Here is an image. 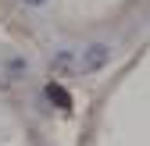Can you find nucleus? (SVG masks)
<instances>
[{"label": "nucleus", "mask_w": 150, "mask_h": 146, "mask_svg": "<svg viewBox=\"0 0 150 146\" xmlns=\"http://www.w3.org/2000/svg\"><path fill=\"white\" fill-rule=\"evenodd\" d=\"M25 4H47V0H25Z\"/></svg>", "instance_id": "obj_3"}, {"label": "nucleus", "mask_w": 150, "mask_h": 146, "mask_svg": "<svg viewBox=\"0 0 150 146\" xmlns=\"http://www.w3.org/2000/svg\"><path fill=\"white\" fill-rule=\"evenodd\" d=\"M47 100H50V103H57L61 111H71V93H68L64 86H57V82H50V86H47Z\"/></svg>", "instance_id": "obj_2"}, {"label": "nucleus", "mask_w": 150, "mask_h": 146, "mask_svg": "<svg viewBox=\"0 0 150 146\" xmlns=\"http://www.w3.org/2000/svg\"><path fill=\"white\" fill-rule=\"evenodd\" d=\"M107 61H111V46H107V43H93V46L82 50V57H79V71H82V75H93V71H100Z\"/></svg>", "instance_id": "obj_1"}]
</instances>
